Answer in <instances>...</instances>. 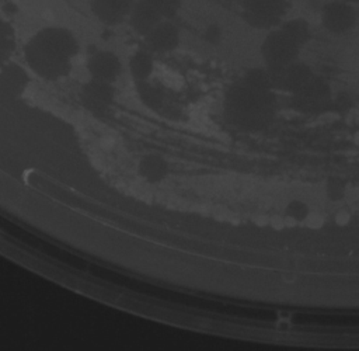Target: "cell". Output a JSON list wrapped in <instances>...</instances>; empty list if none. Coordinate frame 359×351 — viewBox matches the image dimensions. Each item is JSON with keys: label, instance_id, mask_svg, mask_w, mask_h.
Masks as SVG:
<instances>
[{"label": "cell", "instance_id": "6da1fadb", "mask_svg": "<svg viewBox=\"0 0 359 351\" xmlns=\"http://www.w3.org/2000/svg\"><path fill=\"white\" fill-rule=\"evenodd\" d=\"M77 52L74 37L65 28H45L27 45L28 65L45 77L63 76Z\"/></svg>", "mask_w": 359, "mask_h": 351}, {"label": "cell", "instance_id": "7a4b0ae2", "mask_svg": "<svg viewBox=\"0 0 359 351\" xmlns=\"http://www.w3.org/2000/svg\"><path fill=\"white\" fill-rule=\"evenodd\" d=\"M299 46L280 28L269 31L261 45L262 59L269 69H285L297 60Z\"/></svg>", "mask_w": 359, "mask_h": 351}, {"label": "cell", "instance_id": "3957f363", "mask_svg": "<svg viewBox=\"0 0 359 351\" xmlns=\"http://www.w3.org/2000/svg\"><path fill=\"white\" fill-rule=\"evenodd\" d=\"M286 0H245L244 18L254 28L273 29L287 13Z\"/></svg>", "mask_w": 359, "mask_h": 351}, {"label": "cell", "instance_id": "277c9868", "mask_svg": "<svg viewBox=\"0 0 359 351\" xmlns=\"http://www.w3.org/2000/svg\"><path fill=\"white\" fill-rule=\"evenodd\" d=\"M356 11L352 4L342 0H332L321 8V24L331 34H345L356 24Z\"/></svg>", "mask_w": 359, "mask_h": 351}, {"label": "cell", "instance_id": "5b68a950", "mask_svg": "<svg viewBox=\"0 0 359 351\" xmlns=\"http://www.w3.org/2000/svg\"><path fill=\"white\" fill-rule=\"evenodd\" d=\"M135 0H90L91 11L105 25H116L129 18Z\"/></svg>", "mask_w": 359, "mask_h": 351}, {"label": "cell", "instance_id": "8992f818", "mask_svg": "<svg viewBox=\"0 0 359 351\" xmlns=\"http://www.w3.org/2000/svg\"><path fill=\"white\" fill-rule=\"evenodd\" d=\"M115 93L111 83L93 80L83 88L81 100L84 107L93 114H104L111 107Z\"/></svg>", "mask_w": 359, "mask_h": 351}, {"label": "cell", "instance_id": "52a82bcc", "mask_svg": "<svg viewBox=\"0 0 359 351\" xmlns=\"http://www.w3.org/2000/svg\"><path fill=\"white\" fill-rule=\"evenodd\" d=\"M163 15L158 11V8L153 4L151 0H139L135 3L130 15L129 22L135 32L146 37L156 25H158L163 21Z\"/></svg>", "mask_w": 359, "mask_h": 351}, {"label": "cell", "instance_id": "ba28073f", "mask_svg": "<svg viewBox=\"0 0 359 351\" xmlns=\"http://www.w3.org/2000/svg\"><path fill=\"white\" fill-rule=\"evenodd\" d=\"M87 67L94 80L112 83L114 80L118 79L122 65L116 55H114L112 52L101 51L94 53L88 59Z\"/></svg>", "mask_w": 359, "mask_h": 351}, {"label": "cell", "instance_id": "9c48e42d", "mask_svg": "<svg viewBox=\"0 0 359 351\" xmlns=\"http://www.w3.org/2000/svg\"><path fill=\"white\" fill-rule=\"evenodd\" d=\"M146 41L154 52H171L180 44V32L174 24L163 20L146 35Z\"/></svg>", "mask_w": 359, "mask_h": 351}, {"label": "cell", "instance_id": "30bf717a", "mask_svg": "<svg viewBox=\"0 0 359 351\" xmlns=\"http://www.w3.org/2000/svg\"><path fill=\"white\" fill-rule=\"evenodd\" d=\"M313 72L311 69L302 62H293L289 66L285 67L283 76H282V84L292 93H299L303 90L310 80L313 79Z\"/></svg>", "mask_w": 359, "mask_h": 351}, {"label": "cell", "instance_id": "8fae6325", "mask_svg": "<svg viewBox=\"0 0 359 351\" xmlns=\"http://www.w3.org/2000/svg\"><path fill=\"white\" fill-rule=\"evenodd\" d=\"M137 171L142 178L150 184L160 183L168 174V163L158 154H146L137 164Z\"/></svg>", "mask_w": 359, "mask_h": 351}, {"label": "cell", "instance_id": "7c38bea8", "mask_svg": "<svg viewBox=\"0 0 359 351\" xmlns=\"http://www.w3.org/2000/svg\"><path fill=\"white\" fill-rule=\"evenodd\" d=\"M279 28L290 37L299 46L306 45L311 39V28L309 22L303 18H292L287 21H283Z\"/></svg>", "mask_w": 359, "mask_h": 351}, {"label": "cell", "instance_id": "4fadbf2b", "mask_svg": "<svg viewBox=\"0 0 359 351\" xmlns=\"http://www.w3.org/2000/svg\"><path fill=\"white\" fill-rule=\"evenodd\" d=\"M129 70L132 77L139 81H147L153 73V59L146 52H136L129 60Z\"/></svg>", "mask_w": 359, "mask_h": 351}, {"label": "cell", "instance_id": "5bb4252c", "mask_svg": "<svg viewBox=\"0 0 359 351\" xmlns=\"http://www.w3.org/2000/svg\"><path fill=\"white\" fill-rule=\"evenodd\" d=\"M139 94L142 101L151 108H158L163 102V94L160 93V90L147 84L146 81H139Z\"/></svg>", "mask_w": 359, "mask_h": 351}, {"label": "cell", "instance_id": "9a60e30c", "mask_svg": "<svg viewBox=\"0 0 359 351\" xmlns=\"http://www.w3.org/2000/svg\"><path fill=\"white\" fill-rule=\"evenodd\" d=\"M153 4L158 8L164 20L172 18L181 8L182 0H151Z\"/></svg>", "mask_w": 359, "mask_h": 351}, {"label": "cell", "instance_id": "2e32d148", "mask_svg": "<svg viewBox=\"0 0 359 351\" xmlns=\"http://www.w3.org/2000/svg\"><path fill=\"white\" fill-rule=\"evenodd\" d=\"M302 225L310 230H321L325 226V216L318 211H309Z\"/></svg>", "mask_w": 359, "mask_h": 351}, {"label": "cell", "instance_id": "e0dca14e", "mask_svg": "<svg viewBox=\"0 0 359 351\" xmlns=\"http://www.w3.org/2000/svg\"><path fill=\"white\" fill-rule=\"evenodd\" d=\"M309 211H310V209L307 208V205H306L304 202H302V201H299V199H294V201H292V202L289 204V206L286 208V212H285V213L289 215V216H292V218H294L299 223H302Z\"/></svg>", "mask_w": 359, "mask_h": 351}, {"label": "cell", "instance_id": "ac0fdd59", "mask_svg": "<svg viewBox=\"0 0 359 351\" xmlns=\"http://www.w3.org/2000/svg\"><path fill=\"white\" fill-rule=\"evenodd\" d=\"M6 81L10 84V87L14 88H21L25 84V73L21 69H13V72H6Z\"/></svg>", "mask_w": 359, "mask_h": 351}, {"label": "cell", "instance_id": "d6986e66", "mask_svg": "<svg viewBox=\"0 0 359 351\" xmlns=\"http://www.w3.org/2000/svg\"><path fill=\"white\" fill-rule=\"evenodd\" d=\"M268 226H269L272 230H275V232L285 230V229H286V223H285L283 215H278V213L269 215V225H268Z\"/></svg>", "mask_w": 359, "mask_h": 351}, {"label": "cell", "instance_id": "ffe728a7", "mask_svg": "<svg viewBox=\"0 0 359 351\" xmlns=\"http://www.w3.org/2000/svg\"><path fill=\"white\" fill-rule=\"evenodd\" d=\"M327 194L330 197V199L332 201H337V199H341L345 194V188L342 185H339L338 183H335L334 185H328L327 187Z\"/></svg>", "mask_w": 359, "mask_h": 351}, {"label": "cell", "instance_id": "44dd1931", "mask_svg": "<svg viewBox=\"0 0 359 351\" xmlns=\"http://www.w3.org/2000/svg\"><path fill=\"white\" fill-rule=\"evenodd\" d=\"M334 222H335L337 226H341V227L348 226L349 222H351V213H349V211H346V209H339V211L335 213V216H334Z\"/></svg>", "mask_w": 359, "mask_h": 351}, {"label": "cell", "instance_id": "7402d4cb", "mask_svg": "<svg viewBox=\"0 0 359 351\" xmlns=\"http://www.w3.org/2000/svg\"><path fill=\"white\" fill-rule=\"evenodd\" d=\"M254 223L257 226H268L269 225V216L268 215H258L255 219H254Z\"/></svg>", "mask_w": 359, "mask_h": 351}, {"label": "cell", "instance_id": "603a6c76", "mask_svg": "<svg viewBox=\"0 0 359 351\" xmlns=\"http://www.w3.org/2000/svg\"><path fill=\"white\" fill-rule=\"evenodd\" d=\"M206 37H208V39H209L210 42H213V41H216V39H217V37H219V31H217L216 28H209V29H208V32H206Z\"/></svg>", "mask_w": 359, "mask_h": 351}, {"label": "cell", "instance_id": "cb8c5ba5", "mask_svg": "<svg viewBox=\"0 0 359 351\" xmlns=\"http://www.w3.org/2000/svg\"><path fill=\"white\" fill-rule=\"evenodd\" d=\"M353 142H355L356 145H359V132H356V133H355V136H353Z\"/></svg>", "mask_w": 359, "mask_h": 351}, {"label": "cell", "instance_id": "d4e9b609", "mask_svg": "<svg viewBox=\"0 0 359 351\" xmlns=\"http://www.w3.org/2000/svg\"><path fill=\"white\" fill-rule=\"evenodd\" d=\"M342 1H346V3H349V4H356V3H359V0H342Z\"/></svg>", "mask_w": 359, "mask_h": 351}]
</instances>
